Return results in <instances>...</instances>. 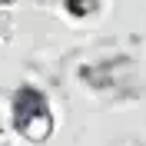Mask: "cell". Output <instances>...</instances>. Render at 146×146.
I'll use <instances>...</instances> for the list:
<instances>
[{"label":"cell","mask_w":146,"mask_h":146,"mask_svg":"<svg viewBox=\"0 0 146 146\" xmlns=\"http://www.w3.org/2000/svg\"><path fill=\"white\" fill-rule=\"evenodd\" d=\"M13 126L27 143H43L53 133V116L46 110V96L36 86H20L13 93Z\"/></svg>","instance_id":"6da1fadb"},{"label":"cell","mask_w":146,"mask_h":146,"mask_svg":"<svg viewBox=\"0 0 146 146\" xmlns=\"http://www.w3.org/2000/svg\"><path fill=\"white\" fill-rule=\"evenodd\" d=\"M123 70V63H100V66H83V80L93 83V86H100V90H106V86H113V83L119 80V73Z\"/></svg>","instance_id":"7a4b0ae2"},{"label":"cell","mask_w":146,"mask_h":146,"mask_svg":"<svg viewBox=\"0 0 146 146\" xmlns=\"http://www.w3.org/2000/svg\"><path fill=\"white\" fill-rule=\"evenodd\" d=\"M66 10L76 20H86L90 13H96V0H66Z\"/></svg>","instance_id":"3957f363"},{"label":"cell","mask_w":146,"mask_h":146,"mask_svg":"<svg viewBox=\"0 0 146 146\" xmlns=\"http://www.w3.org/2000/svg\"><path fill=\"white\" fill-rule=\"evenodd\" d=\"M0 146H3V133H0Z\"/></svg>","instance_id":"277c9868"},{"label":"cell","mask_w":146,"mask_h":146,"mask_svg":"<svg viewBox=\"0 0 146 146\" xmlns=\"http://www.w3.org/2000/svg\"><path fill=\"white\" fill-rule=\"evenodd\" d=\"M0 3H10V0H0Z\"/></svg>","instance_id":"5b68a950"}]
</instances>
